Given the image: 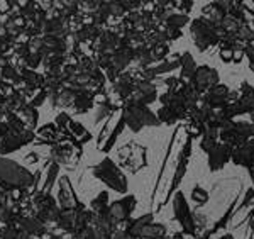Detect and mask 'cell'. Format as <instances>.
<instances>
[{
    "mask_svg": "<svg viewBox=\"0 0 254 239\" xmlns=\"http://www.w3.org/2000/svg\"><path fill=\"white\" fill-rule=\"evenodd\" d=\"M198 68V65L195 63L191 53H182V65H180V81L183 83H190L195 77V72Z\"/></svg>",
    "mask_w": 254,
    "mask_h": 239,
    "instance_id": "obj_24",
    "label": "cell"
},
{
    "mask_svg": "<svg viewBox=\"0 0 254 239\" xmlns=\"http://www.w3.org/2000/svg\"><path fill=\"white\" fill-rule=\"evenodd\" d=\"M38 159H39V155L36 153V151H31V153H27V156H26V163H27V164L38 163Z\"/></svg>",
    "mask_w": 254,
    "mask_h": 239,
    "instance_id": "obj_40",
    "label": "cell"
},
{
    "mask_svg": "<svg viewBox=\"0 0 254 239\" xmlns=\"http://www.w3.org/2000/svg\"><path fill=\"white\" fill-rule=\"evenodd\" d=\"M105 7H107V12L110 17H116V19H121L122 15L127 14L122 2H105Z\"/></svg>",
    "mask_w": 254,
    "mask_h": 239,
    "instance_id": "obj_35",
    "label": "cell"
},
{
    "mask_svg": "<svg viewBox=\"0 0 254 239\" xmlns=\"http://www.w3.org/2000/svg\"><path fill=\"white\" fill-rule=\"evenodd\" d=\"M90 211L93 216H105L109 214V193L107 192H100L95 199L90 204Z\"/></svg>",
    "mask_w": 254,
    "mask_h": 239,
    "instance_id": "obj_30",
    "label": "cell"
},
{
    "mask_svg": "<svg viewBox=\"0 0 254 239\" xmlns=\"http://www.w3.org/2000/svg\"><path fill=\"white\" fill-rule=\"evenodd\" d=\"M137 199L134 195H126L121 200H116L109 205V219L112 221L114 228L122 222H127L136 209Z\"/></svg>",
    "mask_w": 254,
    "mask_h": 239,
    "instance_id": "obj_14",
    "label": "cell"
},
{
    "mask_svg": "<svg viewBox=\"0 0 254 239\" xmlns=\"http://www.w3.org/2000/svg\"><path fill=\"white\" fill-rule=\"evenodd\" d=\"M51 161H55L56 164H63L66 168H75V164L80 161L81 158V144L76 143L73 138H68L64 141H61L55 146H51Z\"/></svg>",
    "mask_w": 254,
    "mask_h": 239,
    "instance_id": "obj_7",
    "label": "cell"
},
{
    "mask_svg": "<svg viewBox=\"0 0 254 239\" xmlns=\"http://www.w3.org/2000/svg\"><path fill=\"white\" fill-rule=\"evenodd\" d=\"M60 175V164H56L55 161H48L44 170L41 171V183H39V192L49 193V190L53 188L56 178ZM38 192V193H39Z\"/></svg>",
    "mask_w": 254,
    "mask_h": 239,
    "instance_id": "obj_23",
    "label": "cell"
},
{
    "mask_svg": "<svg viewBox=\"0 0 254 239\" xmlns=\"http://www.w3.org/2000/svg\"><path fill=\"white\" fill-rule=\"evenodd\" d=\"M17 115L22 119V122L26 124L27 129L34 131L36 124H38V121H39L38 109H34V107H31V105H26L22 110H20V112H17Z\"/></svg>",
    "mask_w": 254,
    "mask_h": 239,
    "instance_id": "obj_32",
    "label": "cell"
},
{
    "mask_svg": "<svg viewBox=\"0 0 254 239\" xmlns=\"http://www.w3.org/2000/svg\"><path fill=\"white\" fill-rule=\"evenodd\" d=\"M244 56L249 60V68L254 72V43L248 44V48H246V51H244Z\"/></svg>",
    "mask_w": 254,
    "mask_h": 239,
    "instance_id": "obj_39",
    "label": "cell"
},
{
    "mask_svg": "<svg viewBox=\"0 0 254 239\" xmlns=\"http://www.w3.org/2000/svg\"><path fill=\"white\" fill-rule=\"evenodd\" d=\"M95 105V97L90 95V93H85V92H76V97L73 100V107L71 109L75 110L76 114H87L88 110L93 109Z\"/></svg>",
    "mask_w": 254,
    "mask_h": 239,
    "instance_id": "obj_28",
    "label": "cell"
},
{
    "mask_svg": "<svg viewBox=\"0 0 254 239\" xmlns=\"http://www.w3.org/2000/svg\"><path fill=\"white\" fill-rule=\"evenodd\" d=\"M217 143H219V129L214 126L207 124L205 127H203L202 139H200V150L208 155L217 146Z\"/></svg>",
    "mask_w": 254,
    "mask_h": 239,
    "instance_id": "obj_25",
    "label": "cell"
},
{
    "mask_svg": "<svg viewBox=\"0 0 254 239\" xmlns=\"http://www.w3.org/2000/svg\"><path fill=\"white\" fill-rule=\"evenodd\" d=\"M251 122H253V124H254V114H251Z\"/></svg>",
    "mask_w": 254,
    "mask_h": 239,
    "instance_id": "obj_44",
    "label": "cell"
},
{
    "mask_svg": "<svg viewBox=\"0 0 254 239\" xmlns=\"http://www.w3.org/2000/svg\"><path fill=\"white\" fill-rule=\"evenodd\" d=\"M153 217H154V214L149 212V214H144V216L137 217V219H129V224H127V234H129L132 239H139L141 238L142 229H144L147 224L153 222Z\"/></svg>",
    "mask_w": 254,
    "mask_h": 239,
    "instance_id": "obj_26",
    "label": "cell"
},
{
    "mask_svg": "<svg viewBox=\"0 0 254 239\" xmlns=\"http://www.w3.org/2000/svg\"><path fill=\"white\" fill-rule=\"evenodd\" d=\"M46 98H48L46 90L39 88V90H36V92L31 93V97L27 98V105H31V107H34V109H38L39 105H43V102L46 100Z\"/></svg>",
    "mask_w": 254,
    "mask_h": 239,
    "instance_id": "obj_34",
    "label": "cell"
},
{
    "mask_svg": "<svg viewBox=\"0 0 254 239\" xmlns=\"http://www.w3.org/2000/svg\"><path fill=\"white\" fill-rule=\"evenodd\" d=\"M36 141V131L26 129V131H10L5 134V138L0 141V156L19 151L20 148L32 144Z\"/></svg>",
    "mask_w": 254,
    "mask_h": 239,
    "instance_id": "obj_12",
    "label": "cell"
},
{
    "mask_svg": "<svg viewBox=\"0 0 254 239\" xmlns=\"http://www.w3.org/2000/svg\"><path fill=\"white\" fill-rule=\"evenodd\" d=\"M239 93L237 98L232 104H234L237 114H254V86H251L248 81H243L239 88Z\"/></svg>",
    "mask_w": 254,
    "mask_h": 239,
    "instance_id": "obj_19",
    "label": "cell"
},
{
    "mask_svg": "<svg viewBox=\"0 0 254 239\" xmlns=\"http://www.w3.org/2000/svg\"><path fill=\"white\" fill-rule=\"evenodd\" d=\"M122 115H124V122L132 133H139L142 127H158L159 122L158 115L151 112L149 107L146 105H134L126 104L122 109Z\"/></svg>",
    "mask_w": 254,
    "mask_h": 239,
    "instance_id": "obj_4",
    "label": "cell"
},
{
    "mask_svg": "<svg viewBox=\"0 0 254 239\" xmlns=\"http://www.w3.org/2000/svg\"><path fill=\"white\" fill-rule=\"evenodd\" d=\"M232 151L234 148H231L225 143H217V146L208 153V170L210 171H219L232 159Z\"/></svg>",
    "mask_w": 254,
    "mask_h": 239,
    "instance_id": "obj_18",
    "label": "cell"
},
{
    "mask_svg": "<svg viewBox=\"0 0 254 239\" xmlns=\"http://www.w3.org/2000/svg\"><path fill=\"white\" fill-rule=\"evenodd\" d=\"M227 9H229V0H220V2H210L202 9L203 17L208 19L210 22H214L217 27L222 20L227 17Z\"/></svg>",
    "mask_w": 254,
    "mask_h": 239,
    "instance_id": "obj_21",
    "label": "cell"
},
{
    "mask_svg": "<svg viewBox=\"0 0 254 239\" xmlns=\"http://www.w3.org/2000/svg\"><path fill=\"white\" fill-rule=\"evenodd\" d=\"M253 3H254V2H253Z\"/></svg>",
    "mask_w": 254,
    "mask_h": 239,
    "instance_id": "obj_48",
    "label": "cell"
},
{
    "mask_svg": "<svg viewBox=\"0 0 254 239\" xmlns=\"http://www.w3.org/2000/svg\"><path fill=\"white\" fill-rule=\"evenodd\" d=\"M166 238V226L159 224V222H151L147 224L141 233L139 239H163Z\"/></svg>",
    "mask_w": 254,
    "mask_h": 239,
    "instance_id": "obj_31",
    "label": "cell"
},
{
    "mask_svg": "<svg viewBox=\"0 0 254 239\" xmlns=\"http://www.w3.org/2000/svg\"><path fill=\"white\" fill-rule=\"evenodd\" d=\"M31 211L39 221H43L44 224L58 222V217L61 214V209H60V205L56 204V200L53 199L49 193H43V192L31 197Z\"/></svg>",
    "mask_w": 254,
    "mask_h": 239,
    "instance_id": "obj_8",
    "label": "cell"
},
{
    "mask_svg": "<svg viewBox=\"0 0 254 239\" xmlns=\"http://www.w3.org/2000/svg\"><path fill=\"white\" fill-rule=\"evenodd\" d=\"M190 83L193 85V88L200 95H203V93H207L210 88H214L215 85L220 83L219 72H217L215 68L208 67V65H202V67L196 68L195 77Z\"/></svg>",
    "mask_w": 254,
    "mask_h": 239,
    "instance_id": "obj_16",
    "label": "cell"
},
{
    "mask_svg": "<svg viewBox=\"0 0 254 239\" xmlns=\"http://www.w3.org/2000/svg\"><path fill=\"white\" fill-rule=\"evenodd\" d=\"M190 155H191V138H188V141L183 144V148H182V151H180V155H178V159H176V168H175V175L171 176V180H170V185H168V188H166V195H165V199H163L161 204L158 205L154 211H161L163 209V205H166L168 204V200L171 199V195H173V192L178 188V185L182 183V180H183V176H185V173H187V168H188V159H190Z\"/></svg>",
    "mask_w": 254,
    "mask_h": 239,
    "instance_id": "obj_10",
    "label": "cell"
},
{
    "mask_svg": "<svg viewBox=\"0 0 254 239\" xmlns=\"http://www.w3.org/2000/svg\"><path fill=\"white\" fill-rule=\"evenodd\" d=\"M19 229L27 233L32 238H41L43 234L48 233V226L44 224L43 221H39L34 214H27V216H22L17 222Z\"/></svg>",
    "mask_w": 254,
    "mask_h": 239,
    "instance_id": "obj_20",
    "label": "cell"
},
{
    "mask_svg": "<svg viewBox=\"0 0 254 239\" xmlns=\"http://www.w3.org/2000/svg\"><path fill=\"white\" fill-rule=\"evenodd\" d=\"M220 60H222L224 63H234V51H232V49L220 48Z\"/></svg>",
    "mask_w": 254,
    "mask_h": 239,
    "instance_id": "obj_37",
    "label": "cell"
},
{
    "mask_svg": "<svg viewBox=\"0 0 254 239\" xmlns=\"http://www.w3.org/2000/svg\"><path fill=\"white\" fill-rule=\"evenodd\" d=\"M191 199H193V202L198 205V207H202V205H205L208 202L210 195H208V192L205 188H202L200 185H195L193 190H191Z\"/></svg>",
    "mask_w": 254,
    "mask_h": 239,
    "instance_id": "obj_33",
    "label": "cell"
},
{
    "mask_svg": "<svg viewBox=\"0 0 254 239\" xmlns=\"http://www.w3.org/2000/svg\"><path fill=\"white\" fill-rule=\"evenodd\" d=\"M58 205L61 211H83V204L76 199L68 176H60L58 180Z\"/></svg>",
    "mask_w": 254,
    "mask_h": 239,
    "instance_id": "obj_15",
    "label": "cell"
},
{
    "mask_svg": "<svg viewBox=\"0 0 254 239\" xmlns=\"http://www.w3.org/2000/svg\"><path fill=\"white\" fill-rule=\"evenodd\" d=\"M163 239H171V238H168V236H166V238H163Z\"/></svg>",
    "mask_w": 254,
    "mask_h": 239,
    "instance_id": "obj_45",
    "label": "cell"
},
{
    "mask_svg": "<svg viewBox=\"0 0 254 239\" xmlns=\"http://www.w3.org/2000/svg\"><path fill=\"white\" fill-rule=\"evenodd\" d=\"M173 7H176L178 10H182V14H188L191 9H193V2L191 0H183V2H173Z\"/></svg>",
    "mask_w": 254,
    "mask_h": 239,
    "instance_id": "obj_36",
    "label": "cell"
},
{
    "mask_svg": "<svg viewBox=\"0 0 254 239\" xmlns=\"http://www.w3.org/2000/svg\"><path fill=\"white\" fill-rule=\"evenodd\" d=\"M119 161L127 171L136 173L141 168L147 166V150L141 144L127 143L119 150Z\"/></svg>",
    "mask_w": 254,
    "mask_h": 239,
    "instance_id": "obj_9",
    "label": "cell"
},
{
    "mask_svg": "<svg viewBox=\"0 0 254 239\" xmlns=\"http://www.w3.org/2000/svg\"><path fill=\"white\" fill-rule=\"evenodd\" d=\"M251 229H254V224H253V228H251Z\"/></svg>",
    "mask_w": 254,
    "mask_h": 239,
    "instance_id": "obj_46",
    "label": "cell"
},
{
    "mask_svg": "<svg viewBox=\"0 0 254 239\" xmlns=\"http://www.w3.org/2000/svg\"><path fill=\"white\" fill-rule=\"evenodd\" d=\"M90 171H92V175L95 176L98 182L107 185L110 190L117 193H127V190H129V183H127L126 175L116 164V161H112L110 158H104L98 164L92 166Z\"/></svg>",
    "mask_w": 254,
    "mask_h": 239,
    "instance_id": "obj_2",
    "label": "cell"
},
{
    "mask_svg": "<svg viewBox=\"0 0 254 239\" xmlns=\"http://www.w3.org/2000/svg\"><path fill=\"white\" fill-rule=\"evenodd\" d=\"M64 133H66L68 136H71V138L75 139L76 143H80V144H85V143H88L90 139H92V134H90L88 131L85 129L83 124H80V122H75L73 119L68 122Z\"/></svg>",
    "mask_w": 254,
    "mask_h": 239,
    "instance_id": "obj_27",
    "label": "cell"
},
{
    "mask_svg": "<svg viewBox=\"0 0 254 239\" xmlns=\"http://www.w3.org/2000/svg\"><path fill=\"white\" fill-rule=\"evenodd\" d=\"M173 214L175 219L180 222L185 234H196V226L193 221V212L183 195V192H176L173 197Z\"/></svg>",
    "mask_w": 254,
    "mask_h": 239,
    "instance_id": "obj_11",
    "label": "cell"
},
{
    "mask_svg": "<svg viewBox=\"0 0 254 239\" xmlns=\"http://www.w3.org/2000/svg\"><path fill=\"white\" fill-rule=\"evenodd\" d=\"M254 138V124L246 121H229L219 129L220 143L229 144L231 148H239L249 139Z\"/></svg>",
    "mask_w": 254,
    "mask_h": 239,
    "instance_id": "obj_5",
    "label": "cell"
},
{
    "mask_svg": "<svg viewBox=\"0 0 254 239\" xmlns=\"http://www.w3.org/2000/svg\"><path fill=\"white\" fill-rule=\"evenodd\" d=\"M190 36L198 51H207L208 48L220 44V31L214 22L208 19L196 17L190 24Z\"/></svg>",
    "mask_w": 254,
    "mask_h": 239,
    "instance_id": "obj_3",
    "label": "cell"
},
{
    "mask_svg": "<svg viewBox=\"0 0 254 239\" xmlns=\"http://www.w3.org/2000/svg\"><path fill=\"white\" fill-rule=\"evenodd\" d=\"M34 187V173L20 166L17 161L0 156V190H31Z\"/></svg>",
    "mask_w": 254,
    "mask_h": 239,
    "instance_id": "obj_1",
    "label": "cell"
},
{
    "mask_svg": "<svg viewBox=\"0 0 254 239\" xmlns=\"http://www.w3.org/2000/svg\"><path fill=\"white\" fill-rule=\"evenodd\" d=\"M178 92H180V95L183 97V100H185L188 109H193V107H196L200 102V98H202V95L196 92L191 83H182L178 88Z\"/></svg>",
    "mask_w": 254,
    "mask_h": 239,
    "instance_id": "obj_29",
    "label": "cell"
},
{
    "mask_svg": "<svg viewBox=\"0 0 254 239\" xmlns=\"http://www.w3.org/2000/svg\"><path fill=\"white\" fill-rule=\"evenodd\" d=\"M248 171H249V176H251V182L254 183V163L248 168Z\"/></svg>",
    "mask_w": 254,
    "mask_h": 239,
    "instance_id": "obj_42",
    "label": "cell"
},
{
    "mask_svg": "<svg viewBox=\"0 0 254 239\" xmlns=\"http://www.w3.org/2000/svg\"><path fill=\"white\" fill-rule=\"evenodd\" d=\"M165 85L168 86V90H171V92H175V90L180 88V85H182V81H180V78H175V77H170L165 80Z\"/></svg>",
    "mask_w": 254,
    "mask_h": 239,
    "instance_id": "obj_38",
    "label": "cell"
},
{
    "mask_svg": "<svg viewBox=\"0 0 254 239\" xmlns=\"http://www.w3.org/2000/svg\"><path fill=\"white\" fill-rule=\"evenodd\" d=\"M5 109H3V105H0V121H2L3 117H5Z\"/></svg>",
    "mask_w": 254,
    "mask_h": 239,
    "instance_id": "obj_43",
    "label": "cell"
},
{
    "mask_svg": "<svg viewBox=\"0 0 254 239\" xmlns=\"http://www.w3.org/2000/svg\"><path fill=\"white\" fill-rule=\"evenodd\" d=\"M237 95H239L237 92H231L225 85L219 83V85H215L214 88L208 90L207 93H203L202 104L210 107V109H214V110H220V109H224L225 105L231 104V102H234Z\"/></svg>",
    "mask_w": 254,
    "mask_h": 239,
    "instance_id": "obj_13",
    "label": "cell"
},
{
    "mask_svg": "<svg viewBox=\"0 0 254 239\" xmlns=\"http://www.w3.org/2000/svg\"><path fill=\"white\" fill-rule=\"evenodd\" d=\"M124 127H126V122H124L122 110H116V112L105 121V126L102 127L100 134H98L97 150L104 151V153H109L114 148V144L117 143V138L121 136L122 131H124Z\"/></svg>",
    "mask_w": 254,
    "mask_h": 239,
    "instance_id": "obj_6",
    "label": "cell"
},
{
    "mask_svg": "<svg viewBox=\"0 0 254 239\" xmlns=\"http://www.w3.org/2000/svg\"><path fill=\"white\" fill-rule=\"evenodd\" d=\"M9 133V126H7L5 121H0V141L5 138V134Z\"/></svg>",
    "mask_w": 254,
    "mask_h": 239,
    "instance_id": "obj_41",
    "label": "cell"
},
{
    "mask_svg": "<svg viewBox=\"0 0 254 239\" xmlns=\"http://www.w3.org/2000/svg\"><path fill=\"white\" fill-rule=\"evenodd\" d=\"M253 43H254V39H253Z\"/></svg>",
    "mask_w": 254,
    "mask_h": 239,
    "instance_id": "obj_47",
    "label": "cell"
},
{
    "mask_svg": "<svg viewBox=\"0 0 254 239\" xmlns=\"http://www.w3.org/2000/svg\"><path fill=\"white\" fill-rule=\"evenodd\" d=\"M158 98V88L153 81H137L134 86V92L126 100V104L134 105H149Z\"/></svg>",
    "mask_w": 254,
    "mask_h": 239,
    "instance_id": "obj_17",
    "label": "cell"
},
{
    "mask_svg": "<svg viewBox=\"0 0 254 239\" xmlns=\"http://www.w3.org/2000/svg\"><path fill=\"white\" fill-rule=\"evenodd\" d=\"M232 163L236 166H244L249 168L254 163V139H249L248 143H244L243 146L236 148L232 151Z\"/></svg>",
    "mask_w": 254,
    "mask_h": 239,
    "instance_id": "obj_22",
    "label": "cell"
}]
</instances>
